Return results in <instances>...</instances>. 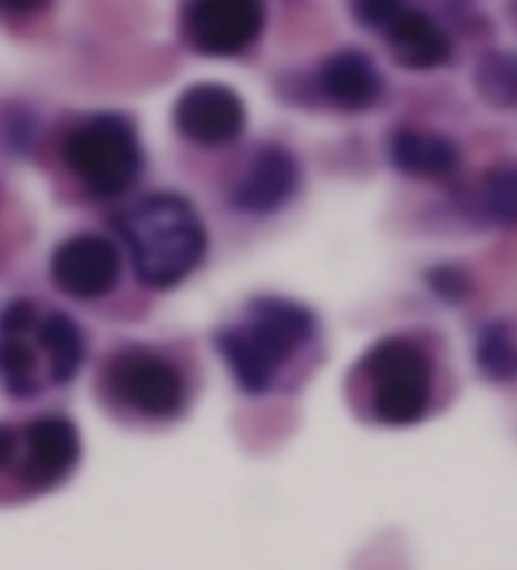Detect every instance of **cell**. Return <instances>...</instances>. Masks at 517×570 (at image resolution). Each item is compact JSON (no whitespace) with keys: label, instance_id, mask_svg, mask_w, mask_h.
<instances>
[{"label":"cell","instance_id":"7402d4cb","mask_svg":"<svg viewBox=\"0 0 517 570\" xmlns=\"http://www.w3.org/2000/svg\"><path fill=\"white\" fill-rule=\"evenodd\" d=\"M49 0H0V11L3 13H31L43 8Z\"/></svg>","mask_w":517,"mask_h":570},{"label":"cell","instance_id":"44dd1931","mask_svg":"<svg viewBox=\"0 0 517 570\" xmlns=\"http://www.w3.org/2000/svg\"><path fill=\"white\" fill-rule=\"evenodd\" d=\"M18 458V434L8 424H0V470H8Z\"/></svg>","mask_w":517,"mask_h":570},{"label":"cell","instance_id":"ffe728a7","mask_svg":"<svg viewBox=\"0 0 517 570\" xmlns=\"http://www.w3.org/2000/svg\"><path fill=\"white\" fill-rule=\"evenodd\" d=\"M435 288L442 293L445 298H462L465 291H467V283L462 275H459L457 271L452 268H442L435 273Z\"/></svg>","mask_w":517,"mask_h":570},{"label":"cell","instance_id":"8992f818","mask_svg":"<svg viewBox=\"0 0 517 570\" xmlns=\"http://www.w3.org/2000/svg\"><path fill=\"white\" fill-rule=\"evenodd\" d=\"M263 23V0H189L185 11L189 43L207 56H237L251 49Z\"/></svg>","mask_w":517,"mask_h":570},{"label":"cell","instance_id":"5b68a950","mask_svg":"<svg viewBox=\"0 0 517 570\" xmlns=\"http://www.w3.org/2000/svg\"><path fill=\"white\" fill-rule=\"evenodd\" d=\"M107 384L121 404L152 420H172L185 406V379L172 361L147 346H129L114 354Z\"/></svg>","mask_w":517,"mask_h":570},{"label":"cell","instance_id":"277c9868","mask_svg":"<svg viewBox=\"0 0 517 570\" xmlns=\"http://www.w3.org/2000/svg\"><path fill=\"white\" fill-rule=\"evenodd\" d=\"M361 372L371 384L377 420L387 426L421 422L432 402V361L409 338H384L361 358Z\"/></svg>","mask_w":517,"mask_h":570},{"label":"cell","instance_id":"ba28073f","mask_svg":"<svg viewBox=\"0 0 517 570\" xmlns=\"http://www.w3.org/2000/svg\"><path fill=\"white\" fill-rule=\"evenodd\" d=\"M182 137L199 147H225L245 129L241 97L223 83H195L182 91L175 107Z\"/></svg>","mask_w":517,"mask_h":570},{"label":"cell","instance_id":"ac0fdd59","mask_svg":"<svg viewBox=\"0 0 517 570\" xmlns=\"http://www.w3.org/2000/svg\"><path fill=\"white\" fill-rule=\"evenodd\" d=\"M480 205L487 220L495 225H517V165L497 167L485 179Z\"/></svg>","mask_w":517,"mask_h":570},{"label":"cell","instance_id":"30bf717a","mask_svg":"<svg viewBox=\"0 0 517 570\" xmlns=\"http://www.w3.org/2000/svg\"><path fill=\"white\" fill-rule=\"evenodd\" d=\"M301 179L299 161L283 147H263L241 183L235 185L233 205L251 215H267L281 210L295 195Z\"/></svg>","mask_w":517,"mask_h":570},{"label":"cell","instance_id":"e0dca14e","mask_svg":"<svg viewBox=\"0 0 517 570\" xmlns=\"http://www.w3.org/2000/svg\"><path fill=\"white\" fill-rule=\"evenodd\" d=\"M477 366L492 382L517 379V341L500 323L485 328V334L477 341Z\"/></svg>","mask_w":517,"mask_h":570},{"label":"cell","instance_id":"9c48e42d","mask_svg":"<svg viewBox=\"0 0 517 570\" xmlns=\"http://www.w3.org/2000/svg\"><path fill=\"white\" fill-rule=\"evenodd\" d=\"M23 462L18 472L26 484L49 490L74 472L81 454L76 426L59 414L38 416L23 432Z\"/></svg>","mask_w":517,"mask_h":570},{"label":"cell","instance_id":"8fae6325","mask_svg":"<svg viewBox=\"0 0 517 570\" xmlns=\"http://www.w3.org/2000/svg\"><path fill=\"white\" fill-rule=\"evenodd\" d=\"M38 311L31 301H13L0 313V384L13 396H33L38 382V358L28 334L36 328Z\"/></svg>","mask_w":517,"mask_h":570},{"label":"cell","instance_id":"7c38bea8","mask_svg":"<svg viewBox=\"0 0 517 570\" xmlns=\"http://www.w3.org/2000/svg\"><path fill=\"white\" fill-rule=\"evenodd\" d=\"M394 61L411 71H429L445 66L452 56V43L432 16L404 8L387 28Z\"/></svg>","mask_w":517,"mask_h":570},{"label":"cell","instance_id":"2e32d148","mask_svg":"<svg viewBox=\"0 0 517 570\" xmlns=\"http://www.w3.org/2000/svg\"><path fill=\"white\" fill-rule=\"evenodd\" d=\"M475 83L480 97L497 109L517 107V53L492 51L477 66Z\"/></svg>","mask_w":517,"mask_h":570},{"label":"cell","instance_id":"3957f363","mask_svg":"<svg viewBox=\"0 0 517 570\" xmlns=\"http://www.w3.org/2000/svg\"><path fill=\"white\" fill-rule=\"evenodd\" d=\"M64 159L97 197H119L142 173L137 129L121 114H97L64 141Z\"/></svg>","mask_w":517,"mask_h":570},{"label":"cell","instance_id":"9a60e30c","mask_svg":"<svg viewBox=\"0 0 517 570\" xmlns=\"http://www.w3.org/2000/svg\"><path fill=\"white\" fill-rule=\"evenodd\" d=\"M38 341L51 361L53 382H71L84 364L86 344L81 328L71 316L53 311L43 321H38Z\"/></svg>","mask_w":517,"mask_h":570},{"label":"cell","instance_id":"5bb4252c","mask_svg":"<svg viewBox=\"0 0 517 570\" xmlns=\"http://www.w3.org/2000/svg\"><path fill=\"white\" fill-rule=\"evenodd\" d=\"M391 161L407 175L445 177L457 167L459 151L447 137L432 131L401 129L391 139Z\"/></svg>","mask_w":517,"mask_h":570},{"label":"cell","instance_id":"52a82bcc","mask_svg":"<svg viewBox=\"0 0 517 570\" xmlns=\"http://www.w3.org/2000/svg\"><path fill=\"white\" fill-rule=\"evenodd\" d=\"M117 245L99 235H76L59 245L51 258V278L66 296L79 301L104 298L119 281Z\"/></svg>","mask_w":517,"mask_h":570},{"label":"cell","instance_id":"d6986e66","mask_svg":"<svg viewBox=\"0 0 517 570\" xmlns=\"http://www.w3.org/2000/svg\"><path fill=\"white\" fill-rule=\"evenodd\" d=\"M401 11H404V0H353V16L367 28L387 31Z\"/></svg>","mask_w":517,"mask_h":570},{"label":"cell","instance_id":"4fadbf2b","mask_svg":"<svg viewBox=\"0 0 517 570\" xmlns=\"http://www.w3.org/2000/svg\"><path fill=\"white\" fill-rule=\"evenodd\" d=\"M323 97L339 109L361 111L381 99L384 81L377 66L361 51H339L323 63L319 73Z\"/></svg>","mask_w":517,"mask_h":570},{"label":"cell","instance_id":"7a4b0ae2","mask_svg":"<svg viewBox=\"0 0 517 570\" xmlns=\"http://www.w3.org/2000/svg\"><path fill=\"white\" fill-rule=\"evenodd\" d=\"M313 331V313L301 303L261 298L251 303L245 321L220 331L215 346L243 392L265 394Z\"/></svg>","mask_w":517,"mask_h":570},{"label":"cell","instance_id":"6da1fadb","mask_svg":"<svg viewBox=\"0 0 517 570\" xmlns=\"http://www.w3.org/2000/svg\"><path fill=\"white\" fill-rule=\"evenodd\" d=\"M134 271L149 288H172L203 261L207 235L195 207L179 195L142 197L119 215Z\"/></svg>","mask_w":517,"mask_h":570}]
</instances>
